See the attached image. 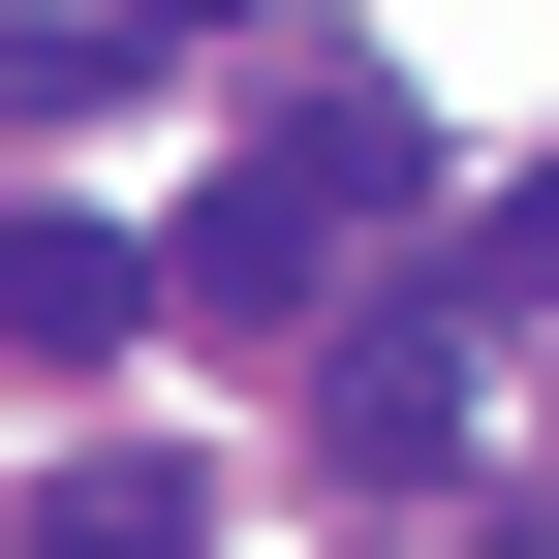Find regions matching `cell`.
I'll list each match as a JSON object with an SVG mask.
<instances>
[{
    "mask_svg": "<svg viewBox=\"0 0 559 559\" xmlns=\"http://www.w3.org/2000/svg\"><path fill=\"white\" fill-rule=\"evenodd\" d=\"M280 187H311V218H404V187H436V124H404L373 62H280Z\"/></svg>",
    "mask_w": 559,
    "mask_h": 559,
    "instance_id": "277c9868",
    "label": "cell"
},
{
    "mask_svg": "<svg viewBox=\"0 0 559 559\" xmlns=\"http://www.w3.org/2000/svg\"><path fill=\"white\" fill-rule=\"evenodd\" d=\"M124 32H156V62H187V32H249V0H124Z\"/></svg>",
    "mask_w": 559,
    "mask_h": 559,
    "instance_id": "ba28073f",
    "label": "cell"
},
{
    "mask_svg": "<svg viewBox=\"0 0 559 559\" xmlns=\"http://www.w3.org/2000/svg\"><path fill=\"white\" fill-rule=\"evenodd\" d=\"M124 342H156V249H124V218H32V187H0V373H124Z\"/></svg>",
    "mask_w": 559,
    "mask_h": 559,
    "instance_id": "6da1fadb",
    "label": "cell"
},
{
    "mask_svg": "<svg viewBox=\"0 0 559 559\" xmlns=\"http://www.w3.org/2000/svg\"><path fill=\"white\" fill-rule=\"evenodd\" d=\"M498 311H559V156H528V187H498Z\"/></svg>",
    "mask_w": 559,
    "mask_h": 559,
    "instance_id": "52a82bcc",
    "label": "cell"
},
{
    "mask_svg": "<svg viewBox=\"0 0 559 559\" xmlns=\"http://www.w3.org/2000/svg\"><path fill=\"white\" fill-rule=\"evenodd\" d=\"M187 528H218V498H187V466H156V436H94V466H62V498H32V528H0V559H187Z\"/></svg>",
    "mask_w": 559,
    "mask_h": 559,
    "instance_id": "5b68a950",
    "label": "cell"
},
{
    "mask_svg": "<svg viewBox=\"0 0 559 559\" xmlns=\"http://www.w3.org/2000/svg\"><path fill=\"white\" fill-rule=\"evenodd\" d=\"M311 436L373 466V498H436V466H466V280H436V311H373V342H342V373H311Z\"/></svg>",
    "mask_w": 559,
    "mask_h": 559,
    "instance_id": "7a4b0ae2",
    "label": "cell"
},
{
    "mask_svg": "<svg viewBox=\"0 0 559 559\" xmlns=\"http://www.w3.org/2000/svg\"><path fill=\"white\" fill-rule=\"evenodd\" d=\"M311 187H187V218H156V311H218V342H280V311H311Z\"/></svg>",
    "mask_w": 559,
    "mask_h": 559,
    "instance_id": "3957f363",
    "label": "cell"
},
{
    "mask_svg": "<svg viewBox=\"0 0 559 559\" xmlns=\"http://www.w3.org/2000/svg\"><path fill=\"white\" fill-rule=\"evenodd\" d=\"M94 94H156V32L124 0H0V124H94Z\"/></svg>",
    "mask_w": 559,
    "mask_h": 559,
    "instance_id": "8992f818",
    "label": "cell"
}]
</instances>
